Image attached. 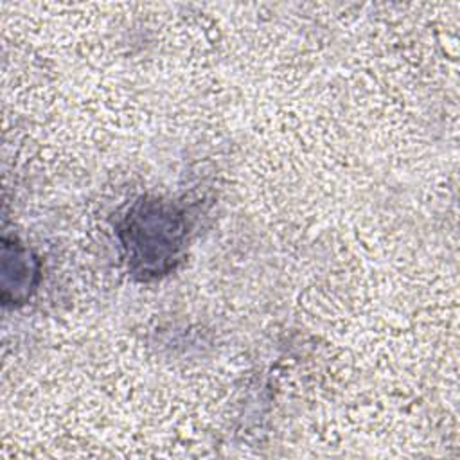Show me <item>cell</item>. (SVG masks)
<instances>
[{
	"instance_id": "cell-1",
	"label": "cell",
	"mask_w": 460,
	"mask_h": 460,
	"mask_svg": "<svg viewBox=\"0 0 460 460\" xmlns=\"http://www.w3.org/2000/svg\"><path fill=\"white\" fill-rule=\"evenodd\" d=\"M122 246L129 266L146 277L164 275L180 259L185 237V221L169 203L153 199L138 201L126 216Z\"/></svg>"
}]
</instances>
